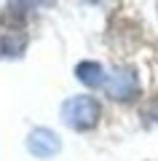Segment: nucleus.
<instances>
[{"instance_id": "1", "label": "nucleus", "mask_w": 158, "mask_h": 161, "mask_svg": "<svg viewBox=\"0 0 158 161\" xmlns=\"http://www.w3.org/2000/svg\"><path fill=\"white\" fill-rule=\"evenodd\" d=\"M102 118V105L89 94H78L62 102V121L75 132H89L99 124Z\"/></svg>"}, {"instance_id": "2", "label": "nucleus", "mask_w": 158, "mask_h": 161, "mask_svg": "<svg viewBox=\"0 0 158 161\" xmlns=\"http://www.w3.org/2000/svg\"><path fill=\"white\" fill-rule=\"evenodd\" d=\"M102 89H105L113 99L129 102V99H134L137 94H139V80H137V73H134V70L126 67V70H115V73H110Z\"/></svg>"}, {"instance_id": "3", "label": "nucleus", "mask_w": 158, "mask_h": 161, "mask_svg": "<svg viewBox=\"0 0 158 161\" xmlns=\"http://www.w3.org/2000/svg\"><path fill=\"white\" fill-rule=\"evenodd\" d=\"M59 148H62V142H59L57 132H51L46 126L32 129L27 137V150L32 156H38V158H51L54 153H59Z\"/></svg>"}, {"instance_id": "4", "label": "nucleus", "mask_w": 158, "mask_h": 161, "mask_svg": "<svg viewBox=\"0 0 158 161\" xmlns=\"http://www.w3.org/2000/svg\"><path fill=\"white\" fill-rule=\"evenodd\" d=\"M75 78L89 89H99V86H105L107 73H105V67L99 62H78L75 64Z\"/></svg>"}]
</instances>
